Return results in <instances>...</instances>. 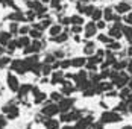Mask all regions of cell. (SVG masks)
<instances>
[{
	"label": "cell",
	"mask_w": 132,
	"mask_h": 129,
	"mask_svg": "<svg viewBox=\"0 0 132 129\" xmlns=\"http://www.w3.org/2000/svg\"><path fill=\"white\" fill-rule=\"evenodd\" d=\"M120 120H121V116L119 112H116V111H106V112H103L100 116V123L102 125L103 123H117Z\"/></svg>",
	"instance_id": "1"
},
{
	"label": "cell",
	"mask_w": 132,
	"mask_h": 129,
	"mask_svg": "<svg viewBox=\"0 0 132 129\" xmlns=\"http://www.w3.org/2000/svg\"><path fill=\"white\" fill-rule=\"evenodd\" d=\"M41 112H43V116H46L47 118H53V116H56L59 112V108H58L56 103H49V105H46L41 109Z\"/></svg>",
	"instance_id": "2"
},
{
	"label": "cell",
	"mask_w": 132,
	"mask_h": 129,
	"mask_svg": "<svg viewBox=\"0 0 132 129\" xmlns=\"http://www.w3.org/2000/svg\"><path fill=\"white\" fill-rule=\"evenodd\" d=\"M61 120L65 122V123H70V122H79L80 114L78 112V111H67V112H62Z\"/></svg>",
	"instance_id": "3"
},
{
	"label": "cell",
	"mask_w": 132,
	"mask_h": 129,
	"mask_svg": "<svg viewBox=\"0 0 132 129\" xmlns=\"http://www.w3.org/2000/svg\"><path fill=\"white\" fill-rule=\"evenodd\" d=\"M73 103H75V100H73V99H68V97H65V99H61V100L58 102V108H59V111L67 112V111H70V109H71Z\"/></svg>",
	"instance_id": "4"
},
{
	"label": "cell",
	"mask_w": 132,
	"mask_h": 129,
	"mask_svg": "<svg viewBox=\"0 0 132 129\" xmlns=\"http://www.w3.org/2000/svg\"><path fill=\"white\" fill-rule=\"evenodd\" d=\"M8 85L12 91H18V88H20V82L14 75H8Z\"/></svg>",
	"instance_id": "5"
},
{
	"label": "cell",
	"mask_w": 132,
	"mask_h": 129,
	"mask_svg": "<svg viewBox=\"0 0 132 129\" xmlns=\"http://www.w3.org/2000/svg\"><path fill=\"white\" fill-rule=\"evenodd\" d=\"M12 70L17 71V73H24V71H27L26 65H24V61H14L12 62Z\"/></svg>",
	"instance_id": "6"
},
{
	"label": "cell",
	"mask_w": 132,
	"mask_h": 129,
	"mask_svg": "<svg viewBox=\"0 0 132 129\" xmlns=\"http://www.w3.org/2000/svg\"><path fill=\"white\" fill-rule=\"evenodd\" d=\"M44 126H46V129H58L59 122L55 118H47V120H44Z\"/></svg>",
	"instance_id": "7"
},
{
	"label": "cell",
	"mask_w": 132,
	"mask_h": 129,
	"mask_svg": "<svg viewBox=\"0 0 132 129\" xmlns=\"http://www.w3.org/2000/svg\"><path fill=\"white\" fill-rule=\"evenodd\" d=\"M116 11L119 14H126L128 11H131V6L126 3V2H123V3H120V5H117V8H116Z\"/></svg>",
	"instance_id": "8"
},
{
	"label": "cell",
	"mask_w": 132,
	"mask_h": 129,
	"mask_svg": "<svg viewBox=\"0 0 132 129\" xmlns=\"http://www.w3.org/2000/svg\"><path fill=\"white\" fill-rule=\"evenodd\" d=\"M96 30H97V27H96L94 23H88V25L85 26V32H87V37H88V38L96 34Z\"/></svg>",
	"instance_id": "9"
},
{
	"label": "cell",
	"mask_w": 132,
	"mask_h": 129,
	"mask_svg": "<svg viewBox=\"0 0 132 129\" xmlns=\"http://www.w3.org/2000/svg\"><path fill=\"white\" fill-rule=\"evenodd\" d=\"M120 27H121V26H120L119 23H117V25H116V27H112V29L109 30V37H112V38H120V37H121Z\"/></svg>",
	"instance_id": "10"
},
{
	"label": "cell",
	"mask_w": 132,
	"mask_h": 129,
	"mask_svg": "<svg viewBox=\"0 0 132 129\" xmlns=\"http://www.w3.org/2000/svg\"><path fill=\"white\" fill-rule=\"evenodd\" d=\"M62 77H64V73H62V71H56V73H53V76H52V84L62 82Z\"/></svg>",
	"instance_id": "11"
},
{
	"label": "cell",
	"mask_w": 132,
	"mask_h": 129,
	"mask_svg": "<svg viewBox=\"0 0 132 129\" xmlns=\"http://www.w3.org/2000/svg\"><path fill=\"white\" fill-rule=\"evenodd\" d=\"M9 39H11V32H3V34H0V43L2 44H8L9 43Z\"/></svg>",
	"instance_id": "12"
},
{
	"label": "cell",
	"mask_w": 132,
	"mask_h": 129,
	"mask_svg": "<svg viewBox=\"0 0 132 129\" xmlns=\"http://www.w3.org/2000/svg\"><path fill=\"white\" fill-rule=\"evenodd\" d=\"M34 94L37 96V97H35V103H40L46 99V94H44V93H40L37 88H34Z\"/></svg>",
	"instance_id": "13"
},
{
	"label": "cell",
	"mask_w": 132,
	"mask_h": 129,
	"mask_svg": "<svg viewBox=\"0 0 132 129\" xmlns=\"http://www.w3.org/2000/svg\"><path fill=\"white\" fill-rule=\"evenodd\" d=\"M131 93H132V90H131V88H123V90L120 91V97L123 99V102L129 99V96H131Z\"/></svg>",
	"instance_id": "14"
},
{
	"label": "cell",
	"mask_w": 132,
	"mask_h": 129,
	"mask_svg": "<svg viewBox=\"0 0 132 129\" xmlns=\"http://www.w3.org/2000/svg\"><path fill=\"white\" fill-rule=\"evenodd\" d=\"M103 15H105V20H106V21L114 20V14H112V9H111V8H106L105 11H103Z\"/></svg>",
	"instance_id": "15"
},
{
	"label": "cell",
	"mask_w": 132,
	"mask_h": 129,
	"mask_svg": "<svg viewBox=\"0 0 132 129\" xmlns=\"http://www.w3.org/2000/svg\"><path fill=\"white\" fill-rule=\"evenodd\" d=\"M123 34H125V37L128 38V41L132 43V29L129 27V26H128V27H126V26L123 27Z\"/></svg>",
	"instance_id": "16"
},
{
	"label": "cell",
	"mask_w": 132,
	"mask_h": 129,
	"mask_svg": "<svg viewBox=\"0 0 132 129\" xmlns=\"http://www.w3.org/2000/svg\"><path fill=\"white\" fill-rule=\"evenodd\" d=\"M85 64H87V61L84 58H76V59L71 61V65H75V67H82V65H85Z\"/></svg>",
	"instance_id": "17"
},
{
	"label": "cell",
	"mask_w": 132,
	"mask_h": 129,
	"mask_svg": "<svg viewBox=\"0 0 132 129\" xmlns=\"http://www.w3.org/2000/svg\"><path fill=\"white\" fill-rule=\"evenodd\" d=\"M70 23H73L75 26H79L80 23H84V20H82V17H79V15H73L70 18Z\"/></svg>",
	"instance_id": "18"
},
{
	"label": "cell",
	"mask_w": 132,
	"mask_h": 129,
	"mask_svg": "<svg viewBox=\"0 0 132 129\" xmlns=\"http://www.w3.org/2000/svg\"><path fill=\"white\" fill-rule=\"evenodd\" d=\"M11 18H12V20H17V21H23L26 17H24L23 14L20 12V11H17V12H14L12 15H11Z\"/></svg>",
	"instance_id": "19"
},
{
	"label": "cell",
	"mask_w": 132,
	"mask_h": 129,
	"mask_svg": "<svg viewBox=\"0 0 132 129\" xmlns=\"http://www.w3.org/2000/svg\"><path fill=\"white\" fill-rule=\"evenodd\" d=\"M67 39V34H59V35H56V37H53L52 41H55V43H62V41H65Z\"/></svg>",
	"instance_id": "20"
},
{
	"label": "cell",
	"mask_w": 132,
	"mask_h": 129,
	"mask_svg": "<svg viewBox=\"0 0 132 129\" xmlns=\"http://www.w3.org/2000/svg\"><path fill=\"white\" fill-rule=\"evenodd\" d=\"M102 14H103L102 9H94L93 14H91V18L93 20H100V18H102Z\"/></svg>",
	"instance_id": "21"
},
{
	"label": "cell",
	"mask_w": 132,
	"mask_h": 129,
	"mask_svg": "<svg viewBox=\"0 0 132 129\" xmlns=\"http://www.w3.org/2000/svg\"><path fill=\"white\" fill-rule=\"evenodd\" d=\"M59 34H61V26H52V27H50V35H52V38L56 37V35H59Z\"/></svg>",
	"instance_id": "22"
},
{
	"label": "cell",
	"mask_w": 132,
	"mask_h": 129,
	"mask_svg": "<svg viewBox=\"0 0 132 129\" xmlns=\"http://www.w3.org/2000/svg\"><path fill=\"white\" fill-rule=\"evenodd\" d=\"M84 52H85L87 55H90V53H93V52H94V43H88V44L85 46V49H84Z\"/></svg>",
	"instance_id": "23"
},
{
	"label": "cell",
	"mask_w": 132,
	"mask_h": 129,
	"mask_svg": "<svg viewBox=\"0 0 132 129\" xmlns=\"http://www.w3.org/2000/svg\"><path fill=\"white\" fill-rule=\"evenodd\" d=\"M6 46H8L9 50H15V47H18V43H17V39H12V41H9Z\"/></svg>",
	"instance_id": "24"
},
{
	"label": "cell",
	"mask_w": 132,
	"mask_h": 129,
	"mask_svg": "<svg viewBox=\"0 0 132 129\" xmlns=\"http://www.w3.org/2000/svg\"><path fill=\"white\" fill-rule=\"evenodd\" d=\"M17 43H18V46H29V43H30V41H29V38H27V37H23V38L18 39Z\"/></svg>",
	"instance_id": "25"
},
{
	"label": "cell",
	"mask_w": 132,
	"mask_h": 129,
	"mask_svg": "<svg viewBox=\"0 0 132 129\" xmlns=\"http://www.w3.org/2000/svg\"><path fill=\"white\" fill-rule=\"evenodd\" d=\"M88 129H103V125L100 123V122H96V123H91Z\"/></svg>",
	"instance_id": "26"
},
{
	"label": "cell",
	"mask_w": 132,
	"mask_h": 129,
	"mask_svg": "<svg viewBox=\"0 0 132 129\" xmlns=\"http://www.w3.org/2000/svg\"><path fill=\"white\" fill-rule=\"evenodd\" d=\"M108 47H109V50H119L120 44H119V43H109V44H108Z\"/></svg>",
	"instance_id": "27"
},
{
	"label": "cell",
	"mask_w": 132,
	"mask_h": 129,
	"mask_svg": "<svg viewBox=\"0 0 132 129\" xmlns=\"http://www.w3.org/2000/svg\"><path fill=\"white\" fill-rule=\"evenodd\" d=\"M30 37H32V38H41V32L40 30H35V29H34V30H30Z\"/></svg>",
	"instance_id": "28"
},
{
	"label": "cell",
	"mask_w": 132,
	"mask_h": 129,
	"mask_svg": "<svg viewBox=\"0 0 132 129\" xmlns=\"http://www.w3.org/2000/svg\"><path fill=\"white\" fill-rule=\"evenodd\" d=\"M50 97H52V100H56V102H59V100L62 99V96H61L59 93H52V96H50Z\"/></svg>",
	"instance_id": "29"
},
{
	"label": "cell",
	"mask_w": 132,
	"mask_h": 129,
	"mask_svg": "<svg viewBox=\"0 0 132 129\" xmlns=\"http://www.w3.org/2000/svg\"><path fill=\"white\" fill-rule=\"evenodd\" d=\"M93 11H94V8H93V6H84V12L87 14V15H91Z\"/></svg>",
	"instance_id": "30"
},
{
	"label": "cell",
	"mask_w": 132,
	"mask_h": 129,
	"mask_svg": "<svg viewBox=\"0 0 132 129\" xmlns=\"http://www.w3.org/2000/svg\"><path fill=\"white\" fill-rule=\"evenodd\" d=\"M9 64V58H6V56H5V58H2V59H0V67H5V65H8Z\"/></svg>",
	"instance_id": "31"
},
{
	"label": "cell",
	"mask_w": 132,
	"mask_h": 129,
	"mask_svg": "<svg viewBox=\"0 0 132 129\" xmlns=\"http://www.w3.org/2000/svg\"><path fill=\"white\" fill-rule=\"evenodd\" d=\"M18 32V25L17 23H11V34H15Z\"/></svg>",
	"instance_id": "32"
},
{
	"label": "cell",
	"mask_w": 132,
	"mask_h": 129,
	"mask_svg": "<svg viewBox=\"0 0 132 129\" xmlns=\"http://www.w3.org/2000/svg\"><path fill=\"white\" fill-rule=\"evenodd\" d=\"M50 70H52V65H44V67H43V73H44V75H49Z\"/></svg>",
	"instance_id": "33"
},
{
	"label": "cell",
	"mask_w": 132,
	"mask_h": 129,
	"mask_svg": "<svg viewBox=\"0 0 132 129\" xmlns=\"http://www.w3.org/2000/svg\"><path fill=\"white\" fill-rule=\"evenodd\" d=\"M99 41H102V43H109V38L105 37V35H99Z\"/></svg>",
	"instance_id": "34"
},
{
	"label": "cell",
	"mask_w": 132,
	"mask_h": 129,
	"mask_svg": "<svg viewBox=\"0 0 132 129\" xmlns=\"http://www.w3.org/2000/svg\"><path fill=\"white\" fill-rule=\"evenodd\" d=\"M18 32H20L21 35H24V34H27V32H29V27H27V26H24V27H21V29H18Z\"/></svg>",
	"instance_id": "35"
},
{
	"label": "cell",
	"mask_w": 132,
	"mask_h": 129,
	"mask_svg": "<svg viewBox=\"0 0 132 129\" xmlns=\"http://www.w3.org/2000/svg\"><path fill=\"white\" fill-rule=\"evenodd\" d=\"M59 5H61V0H52V6L53 8H59Z\"/></svg>",
	"instance_id": "36"
},
{
	"label": "cell",
	"mask_w": 132,
	"mask_h": 129,
	"mask_svg": "<svg viewBox=\"0 0 132 129\" xmlns=\"http://www.w3.org/2000/svg\"><path fill=\"white\" fill-rule=\"evenodd\" d=\"M125 21H126V23H128V25H132V12L129 14V15H128V17H126V18H125Z\"/></svg>",
	"instance_id": "37"
},
{
	"label": "cell",
	"mask_w": 132,
	"mask_h": 129,
	"mask_svg": "<svg viewBox=\"0 0 132 129\" xmlns=\"http://www.w3.org/2000/svg\"><path fill=\"white\" fill-rule=\"evenodd\" d=\"M55 61V55H47V58H46V62H53Z\"/></svg>",
	"instance_id": "38"
},
{
	"label": "cell",
	"mask_w": 132,
	"mask_h": 129,
	"mask_svg": "<svg viewBox=\"0 0 132 129\" xmlns=\"http://www.w3.org/2000/svg\"><path fill=\"white\" fill-rule=\"evenodd\" d=\"M61 65H62L64 68H67V67H70V65H71V61H62V62H61Z\"/></svg>",
	"instance_id": "39"
},
{
	"label": "cell",
	"mask_w": 132,
	"mask_h": 129,
	"mask_svg": "<svg viewBox=\"0 0 132 129\" xmlns=\"http://www.w3.org/2000/svg\"><path fill=\"white\" fill-rule=\"evenodd\" d=\"M96 27H97V29H103V27H105V21H102V20H100V21L96 25Z\"/></svg>",
	"instance_id": "40"
},
{
	"label": "cell",
	"mask_w": 132,
	"mask_h": 129,
	"mask_svg": "<svg viewBox=\"0 0 132 129\" xmlns=\"http://www.w3.org/2000/svg\"><path fill=\"white\" fill-rule=\"evenodd\" d=\"M5 125H6V120H5L3 117H0V129L5 128Z\"/></svg>",
	"instance_id": "41"
},
{
	"label": "cell",
	"mask_w": 132,
	"mask_h": 129,
	"mask_svg": "<svg viewBox=\"0 0 132 129\" xmlns=\"http://www.w3.org/2000/svg\"><path fill=\"white\" fill-rule=\"evenodd\" d=\"M80 30H82V27H80V26H75V27H73V32H76V34H79Z\"/></svg>",
	"instance_id": "42"
},
{
	"label": "cell",
	"mask_w": 132,
	"mask_h": 129,
	"mask_svg": "<svg viewBox=\"0 0 132 129\" xmlns=\"http://www.w3.org/2000/svg\"><path fill=\"white\" fill-rule=\"evenodd\" d=\"M126 67H128V70H129V71L132 73V61H131V62H129L128 65H126Z\"/></svg>",
	"instance_id": "43"
},
{
	"label": "cell",
	"mask_w": 132,
	"mask_h": 129,
	"mask_svg": "<svg viewBox=\"0 0 132 129\" xmlns=\"http://www.w3.org/2000/svg\"><path fill=\"white\" fill-rule=\"evenodd\" d=\"M121 129H132V126H131V125H126V126H123Z\"/></svg>",
	"instance_id": "44"
},
{
	"label": "cell",
	"mask_w": 132,
	"mask_h": 129,
	"mask_svg": "<svg viewBox=\"0 0 132 129\" xmlns=\"http://www.w3.org/2000/svg\"><path fill=\"white\" fill-rule=\"evenodd\" d=\"M128 53H129V56H132V46L129 47V50H128Z\"/></svg>",
	"instance_id": "45"
},
{
	"label": "cell",
	"mask_w": 132,
	"mask_h": 129,
	"mask_svg": "<svg viewBox=\"0 0 132 129\" xmlns=\"http://www.w3.org/2000/svg\"><path fill=\"white\" fill-rule=\"evenodd\" d=\"M62 129H75V128H73V126H64Z\"/></svg>",
	"instance_id": "46"
},
{
	"label": "cell",
	"mask_w": 132,
	"mask_h": 129,
	"mask_svg": "<svg viewBox=\"0 0 132 129\" xmlns=\"http://www.w3.org/2000/svg\"><path fill=\"white\" fill-rule=\"evenodd\" d=\"M80 2H88V0H80Z\"/></svg>",
	"instance_id": "47"
},
{
	"label": "cell",
	"mask_w": 132,
	"mask_h": 129,
	"mask_svg": "<svg viewBox=\"0 0 132 129\" xmlns=\"http://www.w3.org/2000/svg\"><path fill=\"white\" fill-rule=\"evenodd\" d=\"M43 2H47V0H43Z\"/></svg>",
	"instance_id": "48"
}]
</instances>
